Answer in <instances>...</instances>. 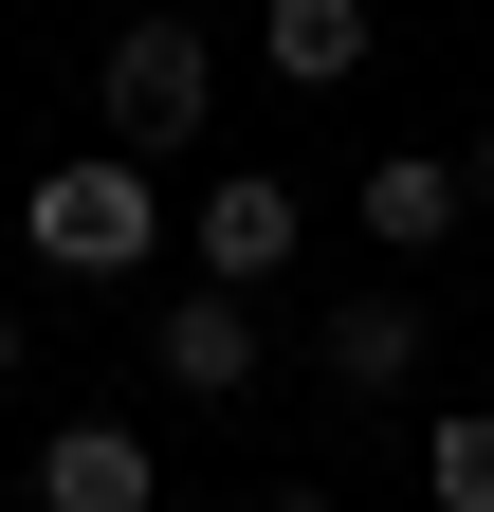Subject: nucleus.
<instances>
[{"mask_svg":"<svg viewBox=\"0 0 494 512\" xmlns=\"http://www.w3.org/2000/svg\"><path fill=\"white\" fill-rule=\"evenodd\" d=\"M19 256H37V275H74V293L147 275V256H165L147 165H129V147H74V165H37V183H19Z\"/></svg>","mask_w":494,"mask_h":512,"instance_id":"nucleus-1","label":"nucleus"},{"mask_svg":"<svg viewBox=\"0 0 494 512\" xmlns=\"http://www.w3.org/2000/svg\"><path fill=\"white\" fill-rule=\"evenodd\" d=\"M92 110H110V147H129V165L202 147V110H220V37H202V19H129V37H110V74H92Z\"/></svg>","mask_w":494,"mask_h":512,"instance_id":"nucleus-2","label":"nucleus"},{"mask_svg":"<svg viewBox=\"0 0 494 512\" xmlns=\"http://www.w3.org/2000/svg\"><path fill=\"white\" fill-rule=\"evenodd\" d=\"M147 366L183 384V403H238V384H257V293H165V330H147Z\"/></svg>","mask_w":494,"mask_h":512,"instance_id":"nucleus-3","label":"nucleus"},{"mask_svg":"<svg viewBox=\"0 0 494 512\" xmlns=\"http://www.w3.org/2000/svg\"><path fill=\"white\" fill-rule=\"evenodd\" d=\"M183 256H202L220 293H257L275 256H293V183H275V165H238V183H202V220H183Z\"/></svg>","mask_w":494,"mask_h":512,"instance_id":"nucleus-4","label":"nucleus"},{"mask_svg":"<svg viewBox=\"0 0 494 512\" xmlns=\"http://www.w3.org/2000/svg\"><path fill=\"white\" fill-rule=\"evenodd\" d=\"M147 494H165V458L129 421H55L37 439V512H147Z\"/></svg>","mask_w":494,"mask_h":512,"instance_id":"nucleus-5","label":"nucleus"},{"mask_svg":"<svg viewBox=\"0 0 494 512\" xmlns=\"http://www.w3.org/2000/svg\"><path fill=\"white\" fill-rule=\"evenodd\" d=\"M257 55H275L293 92H348L366 74V0H257Z\"/></svg>","mask_w":494,"mask_h":512,"instance_id":"nucleus-6","label":"nucleus"},{"mask_svg":"<svg viewBox=\"0 0 494 512\" xmlns=\"http://www.w3.org/2000/svg\"><path fill=\"white\" fill-rule=\"evenodd\" d=\"M330 384H421V293H348L330 311Z\"/></svg>","mask_w":494,"mask_h":512,"instance_id":"nucleus-7","label":"nucleus"},{"mask_svg":"<svg viewBox=\"0 0 494 512\" xmlns=\"http://www.w3.org/2000/svg\"><path fill=\"white\" fill-rule=\"evenodd\" d=\"M366 238H458V147H403V165H366Z\"/></svg>","mask_w":494,"mask_h":512,"instance_id":"nucleus-8","label":"nucleus"},{"mask_svg":"<svg viewBox=\"0 0 494 512\" xmlns=\"http://www.w3.org/2000/svg\"><path fill=\"white\" fill-rule=\"evenodd\" d=\"M421 494H440V512H494V403H458L440 439H421Z\"/></svg>","mask_w":494,"mask_h":512,"instance_id":"nucleus-9","label":"nucleus"},{"mask_svg":"<svg viewBox=\"0 0 494 512\" xmlns=\"http://www.w3.org/2000/svg\"><path fill=\"white\" fill-rule=\"evenodd\" d=\"M458 220H494V128H476V147H458Z\"/></svg>","mask_w":494,"mask_h":512,"instance_id":"nucleus-10","label":"nucleus"},{"mask_svg":"<svg viewBox=\"0 0 494 512\" xmlns=\"http://www.w3.org/2000/svg\"><path fill=\"white\" fill-rule=\"evenodd\" d=\"M0 384H19V311H0Z\"/></svg>","mask_w":494,"mask_h":512,"instance_id":"nucleus-11","label":"nucleus"},{"mask_svg":"<svg viewBox=\"0 0 494 512\" xmlns=\"http://www.w3.org/2000/svg\"><path fill=\"white\" fill-rule=\"evenodd\" d=\"M275 512H348V494H275Z\"/></svg>","mask_w":494,"mask_h":512,"instance_id":"nucleus-12","label":"nucleus"}]
</instances>
